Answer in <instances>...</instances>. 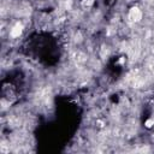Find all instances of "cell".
I'll return each instance as SVG.
<instances>
[{"mask_svg":"<svg viewBox=\"0 0 154 154\" xmlns=\"http://www.w3.org/2000/svg\"><path fill=\"white\" fill-rule=\"evenodd\" d=\"M129 19L132 23H137L142 19V11L138 7H132L129 12Z\"/></svg>","mask_w":154,"mask_h":154,"instance_id":"obj_1","label":"cell"},{"mask_svg":"<svg viewBox=\"0 0 154 154\" xmlns=\"http://www.w3.org/2000/svg\"><path fill=\"white\" fill-rule=\"evenodd\" d=\"M22 31H23V25H22V23H16L14 26L11 29L10 35H11L12 37H18V36L22 34Z\"/></svg>","mask_w":154,"mask_h":154,"instance_id":"obj_2","label":"cell"},{"mask_svg":"<svg viewBox=\"0 0 154 154\" xmlns=\"http://www.w3.org/2000/svg\"><path fill=\"white\" fill-rule=\"evenodd\" d=\"M72 58H73V60H75L76 63H84V61L87 60V55H85L83 52H81V51L75 52L73 55H72Z\"/></svg>","mask_w":154,"mask_h":154,"instance_id":"obj_3","label":"cell"},{"mask_svg":"<svg viewBox=\"0 0 154 154\" xmlns=\"http://www.w3.org/2000/svg\"><path fill=\"white\" fill-rule=\"evenodd\" d=\"M146 70H147V72H149L150 75H153L154 73V60H148L147 61V64H146Z\"/></svg>","mask_w":154,"mask_h":154,"instance_id":"obj_4","label":"cell"},{"mask_svg":"<svg viewBox=\"0 0 154 154\" xmlns=\"http://www.w3.org/2000/svg\"><path fill=\"white\" fill-rule=\"evenodd\" d=\"M93 4H94V0H83V1H82V6H83L84 8H89Z\"/></svg>","mask_w":154,"mask_h":154,"instance_id":"obj_5","label":"cell"},{"mask_svg":"<svg viewBox=\"0 0 154 154\" xmlns=\"http://www.w3.org/2000/svg\"><path fill=\"white\" fill-rule=\"evenodd\" d=\"M153 124H154V119H148V120L146 122V126H147V128H150Z\"/></svg>","mask_w":154,"mask_h":154,"instance_id":"obj_6","label":"cell"}]
</instances>
